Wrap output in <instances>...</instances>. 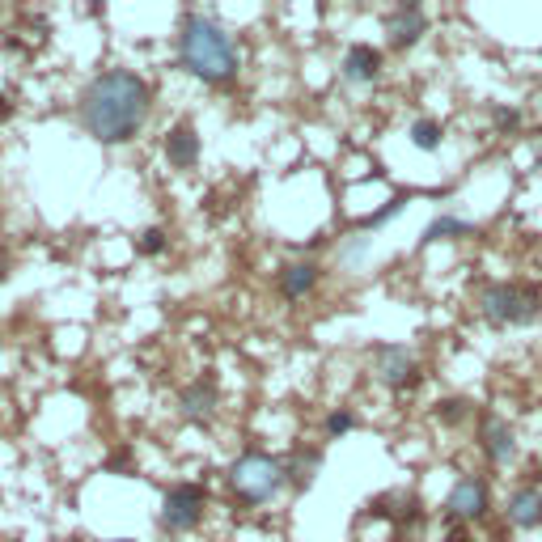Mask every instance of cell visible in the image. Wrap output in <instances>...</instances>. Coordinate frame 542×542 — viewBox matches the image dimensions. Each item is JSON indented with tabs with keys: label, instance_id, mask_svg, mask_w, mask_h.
Returning <instances> with one entry per match:
<instances>
[{
	"label": "cell",
	"instance_id": "1",
	"mask_svg": "<svg viewBox=\"0 0 542 542\" xmlns=\"http://www.w3.org/2000/svg\"><path fill=\"white\" fill-rule=\"evenodd\" d=\"M149 106H153V94L144 85V77H136L128 68H111V72H98L85 85L77 115H81V128L98 144H128L144 128V119H149Z\"/></svg>",
	"mask_w": 542,
	"mask_h": 542
},
{
	"label": "cell",
	"instance_id": "2",
	"mask_svg": "<svg viewBox=\"0 0 542 542\" xmlns=\"http://www.w3.org/2000/svg\"><path fill=\"white\" fill-rule=\"evenodd\" d=\"M178 60H183L191 77L221 85L238 72V47H233L221 22H212L204 13H187L183 30H178Z\"/></svg>",
	"mask_w": 542,
	"mask_h": 542
},
{
	"label": "cell",
	"instance_id": "3",
	"mask_svg": "<svg viewBox=\"0 0 542 542\" xmlns=\"http://www.w3.org/2000/svg\"><path fill=\"white\" fill-rule=\"evenodd\" d=\"M229 483H233V492H238L242 500L263 504L288 483V466L276 462L271 454H255V449H250V454H242L229 466Z\"/></svg>",
	"mask_w": 542,
	"mask_h": 542
},
{
	"label": "cell",
	"instance_id": "4",
	"mask_svg": "<svg viewBox=\"0 0 542 542\" xmlns=\"http://www.w3.org/2000/svg\"><path fill=\"white\" fill-rule=\"evenodd\" d=\"M538 288L534 284H487L483 288V318L492 327H521V322L538 318Z\"/></svg>",
	"mask_w": 542,
	"mask_h": 542
},
{
	"label": "cell",
	"instance_id": "5",
	"mask_svg": "<svg viewBox=\"0 0 542 542\" xmlns=\"http://www.w3.org/2000/svg\"><path fill=\"white\" fill-rule=\"evenodd\" d=\"M204 521V487L195 483H178L166 492V500H161V530L170 534H187Z\"/></svg>",
	"mask_w": 542,
	"mask_h": 542
},
{
	"label": "cell",
	"instance_id": "6",
	"mask_svg": "<svg viewBox=\"0 0 542 542\" xmlns=\"http://www.w3.org/2000/svg\"><path fill=\"white\" fill-rule=\"evenodd\" d=\"M373 373L382 377L390 390H407L420 382V365H415V356L399 343H382V348L373 352Z\"/></svg>",
	"mask_w": 542,
	"mask_h": 542
},
{
	"label": "cell",
	"instance_id": "7",
	"mask_svg": "<svg viewBox=\"0 0 542 542\" xmlns=\"http://www.w3.org/2000/svg\"><path fill=\"white\" fill-rule=\"evenodd\" d=\"M487 504H492V496H487V483L479 475H466V479L454 483V492H449L445 509H449V517H458V521H479L487 513Z\"/></svg>",
	"mask_w": 542,
	"mask_h": 542
},
{
	"label": "cell",
	"instance_id": "8",
	"mask_svg": "<svg viewBox=\"0 0 542 542\" xmlns=\"http://www.w3.org/2000/svg\"><path fill=\"white\" fill-rule=\"evenodd\" d=\"M424 30H428V17H424L420 5H399V9L386 17L390 47H399V51H407V47L420 43V39H424Z\"/></svg>",
	"mask_w": 542,
	"mask_h": 542
},
{
	"label": "cell",
	"instance_id": "9",
	"mask_svg": "<svg viewBox=\"0 0 542 542\" xmlns=\"http://www.w3.org/2000/svg\"><path fill=\"white\" fill-rule=\"evenodd\" d=\"M479 445H483V454L492 458V466H504V462H513L517 458V437H513V428L496 420V415H487L483 428H479Z\"/></svg>",
	"mask_w": 542,
	"mask_h": 542
},
{
	"label": "cell",
	"instance_id": "10",
	"mask_svg": "<svg viewBox=\"0 0 542 542\" xmlns=\"http://www.w3.org/2000/svg\"><path fill=\"white\" fill-rule=\"evenodd\" d=\"M377 72H382V51L369 47V43H356L348 47V56H343V81L352 85H373Z\"/></svg>",
	"mask_w": 542,
	"mask_h": 542
},
{
	"label": "cell",
	"instance_id": "11",
	"mask_svg": "<svg viewBox=\"0 0 542 542\" xmlns=\"http://www.w3.org/2000/svg\"><path fill=\"white\" fill-rule=\"evenodd\" d=\"M166 157L174 170H191L200 161V136H195L191 123H174L170 136H166Z\"/></svg>",
	"mask_w": 542,
	"mask_h": 542
},
{
	"label": "cell",
	"instance_id": "12",
	"mask_svg": "<svg viewBox=\"0 0 542 542\" xmlns=\"http://www.w3.org/2000/svg\"><path fill=\"white\" fill-rule=\"evenodd\" d=\"M178 407H183V415H187L191 424L212 420V411H216V382H191L183 390V399H178Z\"/></svg>",
	"mask_w": 542,
	"mask_h": 542
},
{
	"label": "cell",
	"instance_id": "13",
	"mask_svg": "<svg viewBox=\"0 0 542 542\" xmlns=\"http://www.w3.org/2000/svg\"><path fill=\"white\" fill-rule=\"evenodd\" d=\"M509 521L521 530H538L542 526V492L538 487H521L509 500Z\"/></svg>",
	"mask_w": 542,
	"mask_h": 542
},
{
	"label": "cell",
	"instance_id": "14",
	"mask_svg": "<svg viewBox=\"0 0 542 542\" xmlns=\"http://www.w3.org/2000/svg\"><path fill=\"white\" fill-rule=\"evenodd\" d=\"M314 284H318V267L314 263H288L280 271V293L288 301H301L305 293H314Z\"/></svg>",
	"mask_w": 542,
	"mask_h": 542
},
{
	"label": "cell",
	"instance_id": "15",
	"mask_svg": "<svg viewBox=\"0 0 542 542\" xmlns=\"http://www.w3.org/2000/svg\"><path fill=\"white\" fill-rule=\"evenodd\" d=\"M475 225L471 221H458V216H437L428 229H424V238L420 246H432V242H445V238H471Z\"/></svg>",
	"mask_w": 542,
	"mask_h": 542
},
{
	"label": "cell",
	"instance_id": "16",
	"mask_svg": "<svg viewBox=\"0 0 542 542\" xmlns=\"http://www.w3.org/2000/svg\"><path fill=\"white\" fill-rule=\"evenodd\" d=\"M318 466H322L318 449H297L293 462H288V483H293V487H310L314 475H318Z\"/></svg>",
	"mask_w": 542,
	"mask_h": 542
},
{
	"label": "cell",
	"instance_id": "17",
	"mask_svg": "<svg viewBox=\"0 0 542 542\" xmlns=\"http://www.w3.org/2000/svg\"><path fill=\"white\" fill-rule=\"evenodd\" d=\"M441 123H432V119H415L411 123V144L415 149H424V153H437L441 149Z\"/></svg>",
	"mask_w": 542,
	"mask_h": 542
},
{
	"label": "cell",
	"instance_id": "18",
	"mask_svg": "<svg viewBox=\"0 0 542 542\" xmlns=\"http://www.w3.org/2000/svg\"><path fill=\"white\" fill-rule=\"evenodd\" d=\"M369 246H373L369 233H352V238L339 246V263H343V267H360V263L369 259Z\"/></svg>",
	"mask_w": 542,
	"mask_h": 542
},
{
	"label": "cell",
	"instance_id": "19",
	"mask_svg": "<svg viewBox=\"0 0 542 542\" xmlns=\"http://www.w3.org/2000/svg\"><path fill=\"white\" fill-rule=\"evenodd\" d=\"M407 208V195H394V200L386 204V208H377L373 216H365V229H377V225H386V221H394V216H399Z\"/></svg>",
	"mask_w": 542,
	"mask_h": 542
},
{
	"label": "cell",
	"instance_id": "20",
	"mask_svg": "<svg viewBox=\"0 0 542 542\" xmlns=\"http://www.w3.org/2000/svg\"><path fill=\"white\" fill-rule=\"evenodd\" d=\"M437 415L445 424H458V420H466V415H471V403L466 399H445L441 407H437Z\"/></svg>",
	"mask_w": 542,
	"mask_h": 542
},
{
	"label": "cell",
	"instance_id": "21",
	"mask_svg": "<svg viewBox=\"0 0 542 542\" xmlns=\"http://www.w3.org/2000/svg\"><path fill=\"white\" fill-rule=\"evenodd\" d=\"M356 428V415L352 411H331L327 415V437H343V432Z\"/></svg>",
	"mask_w": 542,
	"mask_h": 542
},
{
	"label": "cell",
	"instance_id": "22",
	"mask_svg": "<svg viewBox=\"0 0 542 542\" xmlns=\"http://www.w3.org/2000/svg\"><path fill=\"white\" fill-rule=\"evenodd\" d=\"M166 250V229H144L140 233V255H161Z\"/></svg>",
	"mask_w": 542,
	"mask_h": 542
},
{
	"label": "cell",
	"instance_id": "23",
	"mask_svg": "<svg viewBox=\"0 0 542 542\" xmlns=\"http://www.w3.org/2000/svg\"><path fill=\"white\" fill-rule=\"evenodd\" d=\"M492 119L500 123V128H517V123H521V111H513V106H496Z\"/></svg>",
	"mask_w": 542,
	"mask_h": 542
},
{
	"label": "cell",
	"instance_id": "24",
	"mask_svg": "<svg viewBox=\"0 0 542 542\" xmlns=\"http://www.w3.org/2000/svg\"><path fill=\"white\" fill-rule=\"evenodd\" d=\"M5 276H9V255L0 250V280H5Z\"/></svg>",
	"mask_w": 542,
	"mask_h": 542
},
{
	"label": "cell",
	"instance_id": "25",
	"mask_svg": "<svg viewBox=\"0 0 542 542\" xmlns=\"http://www.w3.org/2000/svg\"><path fill=\"white\" fill-rule=\"evenodd\" d=\"M9 111H13V102H9V98H5V94H0V119H5V115H9Z\"/></svg>",
	"mask_w": 542,
	"mask_h": 542
},
{
	"label": "cell",
	"instance_id": "26",
	"mask_svg": "<svg viewBox=\"0 0 542 542\" xmlns=\"http://www.w3.org/2000/svg\"><path fill=\"white\" fill-rule=\"evenodd\" d=\"M538 170H542V149H538Z\"/></svg>",
	"mask_w": 542,
	"mask_h": 542
},
{
	"label": "cell",
	"instance_id": "27",
	"mask_svg": "<svg viewBox=\"0 0 542 542\" xmlns=\"http://www.w3.org/2000/svg\"><path fill=\"white\" fill-rule=\"evenodd\" d=\"M119 542H128V538H119Z\"/></svg>",
	"mask_w": 542,
	"mask_h": 542
}]
</instances>
